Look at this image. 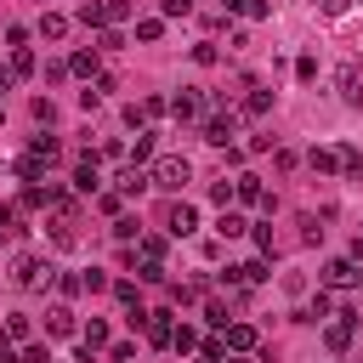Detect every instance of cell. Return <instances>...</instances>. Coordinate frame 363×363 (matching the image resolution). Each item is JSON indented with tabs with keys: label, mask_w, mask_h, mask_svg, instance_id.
Segmentation results:
<instances>
[{
	"label": "cell",
	"mask_w": 363,
	"mask_h": 363,
	"mask_svg": "<svg viewBox=\"0 0 363 363\" xmlns=\"http://www.w3.org/2000/svg\"><path fill=\"white\" fill-rule=\"evenodd\" d=\"M147 176H153V187H164V193H182V187L193 182V164H187L182 153H164V159H159Z\"/></svg>",
	"instance_id": "cell-1"
},
{
	"label": "cell",
	"mask_w": 363,
	"mask_h": 363,
	"mask_svg": "<svg viewBox=\"0 0 363 363\" xmlns=\"http://www.w3.org/2000/svg\"><path fill=\"white\" fill-rule=\"evenodd\" d=\"M45 278H51V267H45L40 255H17V261H11V284L34 289V284H45Z\"/></svg>",
	"instance_id": "cell-2"
},
{
	"label": "cell",
	"mask_w": 363,
	"mask_h": 363,
	"mask_svg": "<svg viewBox=\"0 0 363 363\" xmlns=\"http://www.w3.org/2000/svg\"><path fill=\"white\" fill-rule=\"evenodd\" d=\"M164 227H170V233H176V238H187V233H193V227H199V210H193V204H187V199H176V204H170V210H164Z\"/></svg>",
	"instance_id": "cell-3"
},
{
	"label": "cell",
	"mask_w": 363,
	"mask_h": 363,
	"mask_svg": "<svg viewBox=\"0 0 363 363\" xmlns=\"http://www.w3.org/2000/svg\"><path fill=\"white\" fill-rule=\"evenodd\" d=\"M323 284H335V289H357L363 272H357V261H329V267H323Z\"/></svg>",
	"instance_id": "cell-4"
},
{
	"label": "cell",
	"mask_w": 363,
	"mask_h": 363,
	"mask_svg": "<svg viewBox=\"0 0 363 363\" xmlns=\"http://www.w3.org/2000/svg\"><path fill=\"white\" fill-rule=\"evenodd\" d=\"M335 318H340V323H329V335H323V340H329L335 352H346V346H352V323H357V312L346 306V312H335Z\"/></svg>",
	"instance_id": "cell-5"
},
{
	"label": "cell",
	"mask_w": 363,
	"mask_h": 363,
	"mask_svg": "<svg viewBox=\"0 0 363 363\" xmlns=\"http://www.w3.org/2000/svg\"><path fill=\"white\" fill-rule=\"evenodd\" d=\"M147 340H153V346H170V340H176L170 312H147Z\"/></svg>",
	"instance_id": "cell-6"
},
{
	"label": "cell",
	"mask_w": 363,
	"mask_h": 363,
	"mask_svg": "<svg viewBox=\"0 0 363 363\" xmlns=\"http://www.w3.org/2000/svg\"><path fill=\"white\" fill-rule=\"evenodd\" d=\"M227 136H233V113H216V119L204 125V142H216V147H233Z\"/></svg>",
	"instance_id": "cell-7"
},
{
	"label": "cell",
	"mask_w": 363,
	"mask_h": 363,
	"mask_svg": "<svg viewBox=\"0 0 363 363\" xmlns=\"http://www.w3.org/2000/svg\"><path fill=\"white\" fill-rule=\"evenodd\" d=\"M113 182H119V193H125V199H136V193H142V187H153V176H142V170H136V164H130V170H119V176H113Z\"/></svg>",
	"instance_id": "cell-8"
},
{
	"label": "cell",
	"mask_w": 363,
	"mask_h": 363,
	"mask_svg": "<svg viewBox=\"0 0 363 363\" xmlns=\"http://www.w3.org/2000/svg\"><path fill=\"white\" fill-rule=\"evenodd\" d=\"M233 199H244V204H267V193H261V176H238V182H233Z\"/></svg>",
	"instance_id": "cell-9"
},
{
	"label": "cell",
	"mask_w": 363,
	"mask_h": 363,
	"mask_svg": "<svg viewBox=\"0 0 363 363\" xmlns=\"http://www.w3.org/2000/svg\"><path fill=\"white\" fill-rule=\"evenodd\" d=\"M199 108H204V96H199V91H182V96L170 102V113H176V119H199Z\"/></svg>",
	"instance_id": "cell-10"
},
{
	"label": "cell",
	"mask_w": 363,
	"mask_h": 363,
	"mask_svg": "<svg viewBox=\"0 0 363 363\" xmlns=\"http://www.w3.org/2000/svg\"><path fill=\"white\" fill-rule=\"evenodd\" d=\"M335 85H340V96H346V102H357V96H363V91H357L363 79H357V68H352V62H346V68L335 74Z\"/></svg>",
	"instance_id": "cell-11"
},
{
	"label": "cell",
	"mask_w": 363,
	"mask_h": 363,
	"mask_svg": "<svg viewBox=\"0 0 363 363\" xmlns=\"http://www.w3.org/2000/svg\"><path fill=\"white\" fill-rule=\"evenodd\" d=\"M45 329H51V335H74V312H68V306H51V312H45Z\"/></svg>",
	"instance_id": "cell-12"
},
{
	"label": "cell",
	"mask_w": 363,
	"mask_h": 363,
	"mask_svg": "<svg viewBox=\"0 0 363 363\" xmlns=\"http://www.w3.org/2000/svg\"><path fill=\"white\" fill-rule=\"evenodd\" d=\"M227 346H233V352H250V346H255V329H250V323H227Z\"/></svg>",
	"instance_id": "cell-13"
},
{
	"label": "cell",
	"mask_w": 363,
	"mask_h": 363,
	"mask_svg": "<svg viewBox=\"0 0 363 363\" xmlns=\"http://www.w3.org/2000/svg\"><path fill=\"white\" fill-rule=\"evenodd\" d=\"M96 182H102V176H96V159H79V170H74V187H79V193H91Z\"/></svg>",
	"instance_id": "cell-14"
},
{
	"label": "cell",
	"mask_w": 363,
	"mask_h": 363,
	"mask_svg": "<svg viewBox=\"0 0 363 363\" xmlns=\"http://www.w3.org/2000/svg\"><path fill=\"white\" fill-rule=\"evenodd\" d=\"M244 227H250V221H244L238 210H221V221H216V233H221V238H238Z\"/></svg>",
	"instance_id": "cell-15"
},
{
	"label": "cell",
	"mask_w": 363,
	"mask_h": 363,
	"mask_svg": "<svg viewBox=\"0 0 363 363\" xmlns=\"http://www.w3.org/2000/svg\"><path fill=\"white\" fill-rule=\"evenodd\" d=\"M79 23H85V28H102V23H108V6L85 0V6H79Z\"/></svg>",
	"instance_id": "cell-16"
},
{
	"label": "cell",
	"mask_w": 363,
	"mask_h": 363,
	"mask_svg": "<svg viewBox=\"0 0 363 363\" xmlns=\"http://www.w3.org/2000/svg\"><path fill=\"white\" fill-rule=\"evenodd\" d=\"M40 34H45V40H62V34H68V17L45 11V17H40Z\"/></svg>",
	"instance_id": "cell-17"
},
{
	"label": "cell",
	"mask_w": 363,
	"mask_h": 363,
	"mask_svg": "<svg viewBox=\"0 0 363 363\" xmlns=\"http://www.w3.org/2000/svg\"><path fill=\"white\" fill-rule=\"evenodd\" d=\"M11 74H23V79L34 74V51L28 45H11Z\"/></svg>",
	"instance_id": "cell-18"
},
{
	"label": "cell",
	"mask_w": 363,
	"mask_h": 363,
	"mask_svg": "<svg viewBox=\"0 0 363 363\" xmlns=\"http://www.w3.org/2000/svg\"><path fill=\"white\" fill-rule=\"evenodd\" d=\"M312 170H340V147H312Z\"/></svg>",
	"instance_id": "cell-19"
},
{
	"label": "cell",
	"mask_w": 363,
	"mask_h": 363,
	"mask_svg": "<svg viewBox=\"0 0 363 363\" xmlns=\"http://www.w3.org/2000/svg\"><path fill=\"white\" fill-rule=\"evenodd\" d=\"M170 346H176V352H199V346H204V340H199V329H193V323H182V329H176V340H170Z\"/></svg>",
	"instance_id": "cell-20"
},
{
	"label": "cell",
	"mask_w": 363,
	"mask_h": 363,
	"mask_svg": "<svg viewBox=\"0 0 363 363\" xmlns=\"http://www.w3.org/2000/svg\"><path fill=\"white\" fill-rule=\"evenodd\" d=\"M85 346H91V352H96V346H108V323H102V318H91V323H85Z\"/></svg>",
	"instance_id": "cell-21"
},
{
	"label": "cell",
	"mask_w": 363,
	"mask_h": 363,
	"mask_svg": "<svg viewBox=\"0 0 363 363\" xmlns=\"http://www.w3.org/2000/svg\"><path fill=\"white\" fill-rule=\"evenodd\" d=\"M159 34H164V23H159V17H147V23H136V40H142V45H153Z\"/></svg>",
	"instance_id": "cell-22"
},
{
	"label": "cell",
	"mask_w": 363,
	"mask_h": 363,
	"mask_svg": "<svg viewBox=\"0 0 363 363\" xmlns=\"http://www.w3.org/2000/svg\"><path fill=\"white\" fill-rule=\"evenodd\" d=\"M68 68H74V74H96V51H74Z\"/></svg>",
	"instance_id": "cell-23"
},
{
	"label": "cell",
	"mask_w": 363,
	"mask_h": 363,
	"mask_svg": "<svg viewBox=\"0 0 363 363\" xmlns=\"http://www.w3.org/2000/svg\"><path fill=\"white\" fill-rule=\"evenodd\" d=\"M244 108H250V113H267V108H272V91H250V102H244Z\"/></svg>",
	"instance_id": "cell-24"
},
{
	"label": "cell",
	"mask_w": 363,
	"mask_h": 363,
	"mask_svg": "<svg viewBox=\"0 0 363 363\" xmlns=\"http://www.w3.org/2000/svg\"><path fill=\"white\" fill-rule=\"evenodd\" d=\"M34 119H40V125H51V119H57V108H51V96H34Z\"/></svg>",
	"instance_id": "cell-25"
},
{
	"label": "cell",
	"mask_w": 363,
	"mask_h": 363,
	"mask_svg": "<svg viewBox=\"0 0 363 363\" xmlns=\"http://www.w3.org/2000/svg\"><path fill=\"white\" fill-rule=\"evenodd\" d=\"M312 318H329V295H323V289H318V295H312V306H306V323H312Z\"/></svg>",
	"instance_id": "cell-26"
},
{
	"label": "cell",
	"mask_w": 363,
	"mask_h": 363,
	"mask_svg": "<svg viewBox=\"0 0 363 363\" xmlns=\"http://www.w3.org/2000/svg\"><path fill=\"white\" fill-rule=\"evenodd\" d=\"M204 318H210L216 329H227V306H221V301H204Z\"/></svg>",
	"instance_id": "cell-27"
},
{
	"label": "cell",
	"mask_w": 363,
	"mask_h": 363,
	"mask_svg": "<svg viewBox=\"0 0 363 363\" xmlns=\"http://www.w3.org/2000/svg\"><path fill=\"white\" fill-rule=\"evenodd\" d=\"M113 238H136V216H119L113 221Z\"/></svg>",
	"instance_id": "cell-28"
},
{
	"label": "cell",
	"mask_w": 363,
	"mask_h": 363,
	"mask_svg": "<svg viewBox=\"0 0 363 363\" xmlns=\"http://www.w3.org/2000/svg\"><path fill=\"white\" fill-rule=\"evenodd\" d=\"M142 255H147V261H159V255H164V238H153V233H147V238H142Z\"/></svg>",
	"instance_id": "cell-29"
},
{
	"label": "cell",
	"mask_w": 363,
	"mask_h": 363,
	"mask_svg": "<svg viewBox=\"0 0 363 363\" xmlns=\"http://www.w3.org/2000/svg\"><path fill=\"white\" fill-rule=\"evenodd\" d=\"M142 284H164V267L159 261H142Z\"/></svg>",
	"instance_id": "cell-30"
},
{
	"label": "cell",
	"mask_w": 363,
	"mask_h": 363,
	"mask_svg": "<svg viewBox=\"0 0 363 363\" xmlns=\"http://www.w3.org/2000/svg\"><path fill=\"white\" fill-rule=\"evenodd\" d=\"M113 295H119V301H125L130 312H142V306H136V284H113Z\"/></svg>",
	"instance_id": "cell-31"
},
{
	"label": "cell",
	"mask_w": 363,
	"mask_h": 363,
	"mask_svg": "<svg viewBox=\"0 0 363 363\" xmlns=\"http://www.w3.org/2000/svg\"><path fill=\"white\" fill-rule=\"evenodd\" d=\"M6 335H17V340H23V335H28V318H23V312H11V318H6Z\"/></svg>",
	"instance_id": "cell-32"
},
{
	"label": "cell",
	"mask_w": 363,
	"mask_h": 363,
	"mask_svg": "<svg viewBox=\"0 0 363 363\" xmlns=\"http://www.w3.org/2000/svg\"><path fill=\"white\" fill-rule=\"evenodd\" d=\"M193 11V0H164V17H187Z\"/></svg>",
	"instance_id": "cell-33"
},
{
	"label": "cell",
	"mask_w": 363,
	"mask_h": 363,
	"mask_svg": "<svg viewBox=\"0 0 363 363\" xmlns=\"http://www.w3.org/2000/svg\"><path fill=\"white\" fill-rule=\"evenodd\" d=\"M23 363H51V346H28V352H23Z\"/></svg>",
	"instance_id": "cell-34"
},
{
	"label": "cell",
	"mask_w": 363,
	"mask_h": 363,
	"mask_svg": "<svg viewBox=\"0 0 363 363\" xmlns=\"http://www.w3.org/2000/svg\"><path fill=\"white\" fill-rule=\"evenodd\" d=\"M318 6H323V17H340L346 11V0H318Z\"/></svg>",
	"instance_id": "cell-35"
},
{
	"label": "cell",
	"mask_w": 363,
	"mask_h": 363,
	"mask_svg": "<svg viewBox=\"0 0 363 363\" xmlns=\"http://www.w3.org/2000/svg\"><path fill=\"white\" fill-rule=\"evenodd\" d=\"M250 6V17H267V0H244Z\"/></svg>",
	"instance_id": "cell-36"
},
{
	"label": "cell",
	"mask_w": 363,
	"mask_h": 363,
	"mask_svg": "<svg viewBox=\"0 0 363 363\" xmlns=\"http://www.w3.org/2000/svg\"><path fill=\"white\" fill-rule=\"evenodd\" d=\"M0 91H11V68H0Z\"/></svg>",
	"instance_id": "cell-37"
},
{
	"label": "cell",
	"mask_w": 363,
	"mask_h": 363,
	"mask_svg": "<svg viewBox=\"0 0 363 363\" xmlns=\"http://www.w3.org/2000/svg\"><path fill=\"white\" fill-rule=\"evenodd\" d=\"M0 363H23V357H11V352H6V346H0Z\"/></svg>",
	"instance_id": "cell-38"
},
{
	"label": "cell",
	"mask_w": 363,
	"mask_h": 363,
	"mask_svg": "<svg viewBox=\"0 0 363 363\" xmlns=\"http://www.w3.org/2000/svg\"><path fill=\"white\" fill-rule=\"evenodd\" d=\"M227 363H250V357H244V352H238V357H227Z\"/></svg>",
	"instance_id": "cell-39"
},
{
	"label": "cell",
	"mask_w": 363,
	"mask_h": 363,
	"mask_svg": "<svg viewBox=\"0 0 363 363\" xmlns=\"http://www.w3.org/2000/svg\"><path fill=\"white\" fill-rule=\"evenodd\" d=\"M0 119H6V108H0Z\"/></svg>",
	"instance_id": "cell-40"
}]
</instances>
